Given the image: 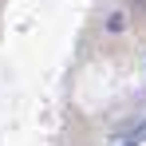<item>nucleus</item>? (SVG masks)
Returning <instances> with one entry per match:
<instances>
[{"mask_svg": "<svg viewBox=\"0 0 146 146\" xmlns=\"http://www.w3.org/2000/svg\"><path fill=\"white\" fill-rule=\"evenodd\" d=\"M130 146H134V142H130Z\"/></svg>", "mask_w": 146, "mask_h": 146, "instance_id": "nucleus-1", "label": "nucleus"}]
</instances>
